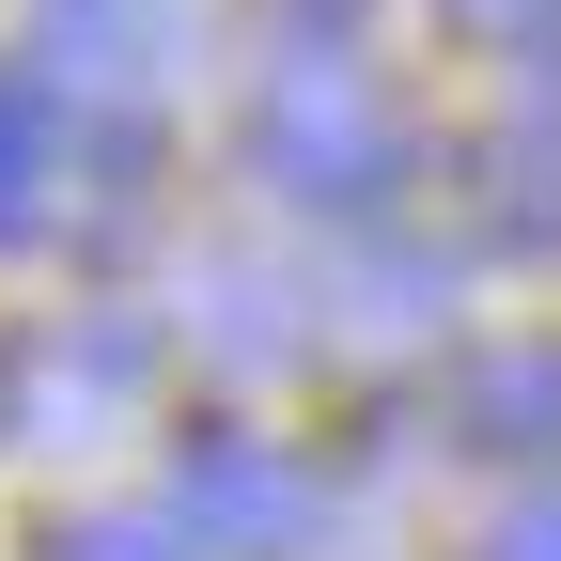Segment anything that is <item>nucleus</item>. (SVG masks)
<instances>
[{
  "mask_svg": "<svg viewBox=\"0 0 561 561\" xmlns=\"http://www.w3.org/2000/svg\"><path fill=\"white\" fill-rule=\"evenodd\" d=\"M250 187L312 203V219H375L405 187V110L359 79V62H265L250 94Z\"/></svg>",
  "mask_w": 561,
  "mask_h": 561,
  "instance_id": "f257e3e1",
  "label": "nucleus"
},
{
  "mask_svg": "<svg viewBox=\"0 0 561 561\" xmlns=\"http://www.w3.org/2000/svg\"><path fill=\"white\" fill-rule=\"evenodd\" d=\"M453 437L468 453H561V328L546 343H483L453 375Z\"/></svg>",
  "mask_w": 561,
  "mask_h": 561,
  "instance_id": "423d86ee",
  "label": "nucleus"
},
{
  "mask_svg": "<svg viewBox=\"0 0 561 561\" xmlns=\"http://www.w3.org/2000/svg\"><path fill=\"white\" fill-rule=\"evenodd\" d=\"M437 16H468V32H515V47H546V32H561V0H437Z\"/></svg>",
  "mask_w": 561,
  "mask_h": 561,
  "instance_id": "f8f14e48",
  "label": "nucleus"
},
{
  "mask_svg": "<svg viewBox=\"0 0 561 561\" xmlns=\"http://www.w3.org/2000/svg\"><path fill=\"white\" fill-rule=\"evenodd\" d=\"M483 234L500 250H561V94H530L515 125H500V157H483Z\"/></svg>",
  "mask_w": 561,
  "mask_h": 561,
  "instance_id": "0eeeda50",
  "label": "nucleus"
},
{
  "mask_svg": "<svg viewBox=\"0 0 561 561\" xmlns=\"http://www.w3.org/2000/svg\"><path fill=\"white\" fill-rule=\"evenodd\" d=\"M483 561H561V483H546V500H515L500 530H483Z\"/></svg>",
  "mask_w": 561,
  "mask_h": 561,
  "instance_id": "9b49d317",
  "label": "nucleus"
},
{
  "mask_svg": "<svg viewBox=\"0 0 561 561\" xmlns=\"http://www.w3.org/2000/svg\"><path fill=\"white\" fill-rule=\"evenodd\" d=\"M16 437H47V453H79V437H110V421L157 390V328L140 312H79V328H47V343H16Z\"/></svg>",
  "mask_w": 561,
  "mask_h": 561,
  "instance_id": "7ed1b4c3",
  "label": "nucleus"
},
{
  "mask_svg": "<svg viewBox=\"0 0 561 561\" xmlns=\"http://www.w3.org/2000/svg\"><path fill=\"white\" fill-rule=\"evenodd\" d=\"M187 297H203V359H234V375H265V359H297V343H312V297H297V280H265V265H203Z\"/></svg>",
  "mask_w": 561,
  "mask_h": 561,
  "instance_id": "6e6552de",
  "label": "nucleus"
},
{
  "mask_svg": "<svg viewBox=\"0 0 561 561\" xmlns=\"http://www.w3.org/2000/svg\"><path fill=\"white\" fill-rule=\"evenodd\" d=\"M62 157H79L62 79H47V62H0V250L62 219Z\"/></svg>",
  "mask_w": 561,
  "mask_h": 561,
  "instance_id": "39448f33",
  "label": "nucleus"
},
{
  "mask_svg": "<svg viewBox=\"0 0 561 561\" xmlns=\"http://www.w3.org/2000/svg\"><path fill=\"white\" fill-rule=\"evenodd\" d=\"M32 47H47L62 110L140 125V110H157V79H172V47H187V0H32Z\"/></svg>",
  "mask_w": 561,
  "mask_h": 561,
  "instance_id": "20e7f679",
  "label": "nucleus"
},
{
  "mask_svg": "<svg viewBox=\"0 0 561 561\" xmlns=\"http://www.w3.org/2000/svg\"><path fill=\"white\" fill-rule=\"evenodd\" d=\"M47 561H203L172 515H79V530H47Z\"/></svg>",
  "mask_w": 561,
  "mask_h": 561,
  "instance_id": "1a4fd4ad",
  "label": "nucleus"
},
{
  "mask_svg": "<svg viewBox=\"0 0 561 561\" xmlns=\"http://www.w3.org/2000/svg\"><path fill=\"white\" fill-rule=\"evenodd\" d=\"M280 62H359V0H265Z\"/></svg>",
  "mask_w": 561,
  "mask_h": 561,
  "instance_id": "9d476101",
  "label": "nucleus"
},
{
  "mask_svg": "<svg viewBox=\"0 0 561 561\" xmlns=\"http://www.w3.org/2000/svg\"><path fill=\"white\" fill-rule=\"evenodd\" d=\"M203 561H297L312 530H328V500H312V468L280 453V437H187L172 453V500H157Z\"/></svg>",
  "mask_w": 561,
  "mask_h": 561,
  "instance_id": "f03ea898",
  "label": "nucleus"
}]
</instances>
